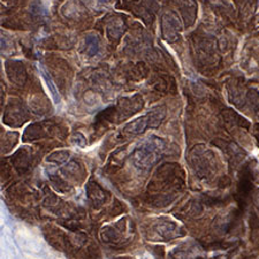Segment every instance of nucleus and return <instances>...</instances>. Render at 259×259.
Segmentation results:
<instances>
[{
	"mask_svg": "<svg viewBox=\"0 0 259 259\" xmlns=\"http://www.w3.org/2000/svg\"><path fill=\"white\" fill-rule=\"evenodd\" d=\"M30 11L32 12V14L39 16H44L48 14V7L45 6L43 3L39 2V0H36V2H33L31 4Z\"/></svg>",
	"mask_w": 259,
	"mask_h": 259,
	"instance_id": "1a4fd4ad",
	"label": "nucleus"
},
{
	"mask_svg": "<svg viewBox=\"0 0 259 259\" xmlns=\"http://www.w3.org/2000/svg\"><path fill=\"white\" fill-rule=\"evenodd\" d=\"M175 231H179V226L178 225H174L173 223H166V224L159 225L157 228V232L167 240L173 239V237H177V236H182V234H179Z\"/></svg>",
	"mask_w": 259,
	"mask_h": 259,
	"instance_id": "423d86ee",
	"label": "nucleus"
},
{
	"mask_svg": "<svg viewBox=\"0 0 259 259\" xmlns=\"http://www.w3.org/2000/svg\"><path fill=\"white\" fill-rule=\"evenodd\" d=\"M166 116L165 108H157L149 112L141 118L134 120L133 122L128 123L126 126V132L131 134H142L144 133L146 129H156L160 126Z\"/></svg>",
	"mask_w": 259,
	"mask_h": 259,
	"instance_id": "f03ea898",
	"label": "nucleus"
},
{
	"mask_svg": "<svg viewBox=\"0 0 259 259\" xmlns=\"http://www.w3.org/2000/svg\"><path fill=\"white\" fill-rule=\"evenodd\" d=\"M180 23L177 16L172 13L166 14L162 18V35L168 41H175L179 37Z\"/></svg>",
	"mask_w": 259,
	"mask_h": 259,
	"instance_id": "20e7f679",
	"label": "nucleus"
},
{
	"mask_svg": "<svg viewBox=\"0 0 259 259\" xmlns=\"http://www.w3.org/2000/svg\"><path fill=\"white\" fill-rule=\"evenodd\" d=\"M164 150V141L158 137H149L133 151V164L141 170H148L160 159Z\"/></svg>",
	"mask_w": 259,
	"mask_h": 259,
	"instance_id": "f257e3e1",
	"label": "nucleus"
},
{
	"mask_svg": "<svg viewBox=\"0 0 259 259\" xmlns=\"http://www.w3.org/2000/svg\"><path fill=\"white\" fill-rule=\"evenodd\" d=\"M254 203H256V206L259 210V190H257V193L254 194Z\"/></svg>",
	"mask_w": 259,
	"mask_h": 259,
	"instance_id": "9d476101",
	"label": "nucleus"
},
{
	"mask_svg": "<svg viewBox=\"0 0 259 259\" xmlns=\"http://www.w3.org/2000/svg\"><path fill=\"white\" fill-rule=\"evenodd\" d=\"M84 45H85V52L89 54L90 57L97 56V54L100 52V50H102V48H100V41L96 36L87 37Z\"/></svg>",
	"mask_w": 259,
	"mask_h": 259,
	"instance_id": "0eeeda50",
	"label": "nucleus"
},
{
	"mask_svg": "<svg viewBox=\"0 0 259 259\" xmlns=\"http://www.w3.org/2000/svg\"><path fill=\"white\" fill-rule=\"evenodd\" d=\"M123 31V24L120 20H113L112 22L108 24V32H110L111 37H114V38H119V36Z\"/></svg>",
	"mask_w": 259,
	"mask_h": 259,
	"instance_id": "6e6552de",
	"label": "nucleus"
},
{
	"mask_svg": "<svg viewBox=\"0 0 259 259\" xmlns=\"http://www.w3.org/2000/svg\"><path fill=\"white\" fill-rule=\"evenodd\" d=\"M195 156H193L194 167L197 170L199 177L207 178L215 173V156L208 150L195 149Z\"/></svg>",
	"mask_w": 259,
	"mask_h": 259,
	"instance_id": "7ed1b4c3",
	"label": "nucleus"
},
{
	"mask_svg": "<svg viewBox=\"0 0 259 259\" xmlns=\"http://www.w3.org/2000/svg\"><path fill=\"white\" fill-rule=\"evenodd\" d=\"M254 136L257 137V141H258V145H259V124H257L256 127H254Z\"/></svg>",
	"mask_w": 259,
	"mask_h": 259,
	"instance_id": "9b49d317",
	"label": "nucleus"
},
{
	"mask_svg": "<svg viewBox=\"0 0 259 259\" xmlns=\"http://www.w3.org/2000/svg\"><path fill=\"white\" fill-rule=\"evenodd\" d=\"M38 69H39V72H40V74H41V76H43V78H44L45 83H47V85H48V88H49L50 93H51V96H52V98L54 99V102L59 103L60 96H59V93H58L56 84H54V82H53V80H52L51 75H50L48 70L44 68L43 65H39V66H38Z\"/></svg>",
	"mask_w": 259,
	"mask_h": 259,
	"instance_id": "39448f33",
	"label": "nucleus"
}]
</instances>
